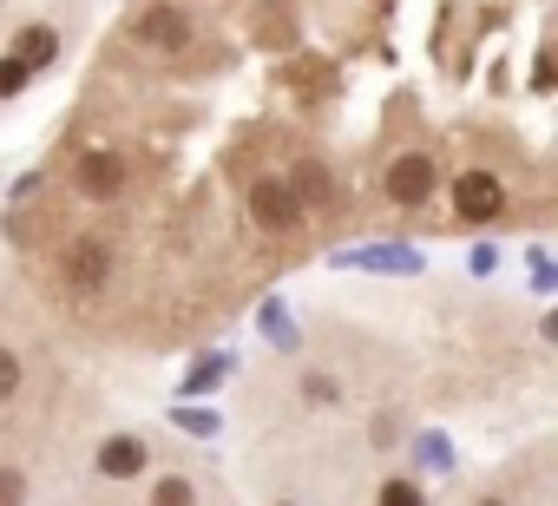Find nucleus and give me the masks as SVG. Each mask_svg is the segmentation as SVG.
I'll return each instance as SVG.
<instances>
[{
	"label": "nucleus",
	"instance_id": "nucleus-4",
	"mask_svg": "<svg viewBox=\"0 0 558 506\" xmlns=\"http://www.w3.org/2000/svg\"><path fill=\"white\" fill-rule=\"evenodd\" d=\"M381 506H427V493H421L414 480L395 473V480H381Z\"/></svg>",
	"mask_w": 558,
	"mask_h": 506
},
{
	"label": "nucleus",
	"instance_id": "nucleus-3",
	"mask_svg": "<svg viewBox=\"0 0 558 506\" xmlns=\"http://www.w3.org/2000/svg\"><path fill=\"white\" fill-rule=\"evenodd\" d=\"M21 382H27V362H21L8 342H0V401H14V395H21Z\"/></svg>",
	"mask_w": 558,
	"mask_h": 506
},
{
	"label": "nucleus",
	"instance_id": "nucleus-5",
	"mask_svg": "<svg viewBox=\"0 0 558 506\" xmlns=\"http://www.w3.org/2000/svg\"><path fill=\"white\" fill-rule=\"evenodd\" d=\"M27 499V473L21 467H0V506H21Z\"/></svg>",
	"mask_w": 558,
	"mask_h": 506
},
{
	"label": "nucleus",
	"instance_id": "nucleus-2",
	"mask_svg": "<svg viewBox=\"0 0 558 506\" xmlns=\"http://www.w3.org/2000/svg\"><path fill=\"white\" fill-rule=\"evenodd\" d=\"M151 506H197V486H191L184 473H165V480L151 486Z\"/></svg>",
	"mask_w": 558,
	"mask_h": 506
},
{
	"label": "nucleus",
	"instance_id": "nucleus-6",
	"mask_svg": "<svg viewBox=\"0 0 558 506\" xmlns=\"http://www.w3.org/2000/svg\"><path fill=\"white\" fill-rule=\"evenodd\" d=\"M480 506H506V499H499V493H493V499H480Z\"/></svg>",
	"mask_w": 558,
	"mask_h": 506
},
{
	"label": "nucleus",
	"instance_id": "nucleus-1",
	"mask_svg": "<svg viewBox=\"0 0 558 506\" xmlns=\"http://www.w3.org/2000/svg\"><path fill=\"white\" fill-rule=\"evenodd\" d=\"M145 460H151V447H145L138 434H112V441L99 447V473H106V480H138Z\"/></svg>",
	"mask_w": 558,
	"mask_h": 506
}]
</instances>
